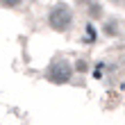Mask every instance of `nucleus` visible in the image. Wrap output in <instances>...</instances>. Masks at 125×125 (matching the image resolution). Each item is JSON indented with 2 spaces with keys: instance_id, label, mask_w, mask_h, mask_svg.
Masks as SVG:
<instances>
[{
  "instance_id": "4",
  "label": "nucleus",
  "mask_w": 125,
  "mask_h": 125,
  "mask_svg": "<svg viewBox=\"0 0 125 125\" xmlns=\"http://www.w3.org/2000/svg\"><path fill=\"white\" fill-rule=\"evenodd\" d=\"M5 7H16V5H21V0H0Z\"/></svg>"
},
{
  "instance_id": "3",
  "label": "nucleus",
  "mask_w": 125,
  "mask_h": 125,
  "mask_svg": "<svg viewBox=\"0 0 125 125\" xmlns=\"http://www.w3.org/2000/svg\"><path fill=\"white\" fill-rule=\"evenodd\" d=\"M89 11H91V16H93V18H98L100 14H102V9H100V7H95V5H91V7H89Z\"/></svg>"
},
{
  "instance_id": "2",
  "label": "nucleus",
  "mask_w": 125,
  "mask_h": 125,
  "mask_svg": "<svg viewBox=\"0 0 125 125\" xmlns=\"http://www.w3.org/2000/svg\"><path fill=\"white\" fill-rule=\"evenodd\" d=\"M48 80L55 82V84H66L71 80V66L66 64L64 59L62 62H52L50 68H48Z\"/></svg>"
},
{
  "instance_id": "1",
  "label": "nucleus",
  "mask_w": 125,
  "mask_h": 125,
  "mask_svg": "<svg viewBox=\"0 0 125 125\" xmlns=\"http://www.w3.org/2000/svg\"><path fill=\"white\" fill-rule=\"evenodd\" d=\"M48 23H50V27L52 30H57V32H66L71 27V23H73V14H71V9L66 5H55L52 9H50V14H48Z\"/></svg>"
},
{
  "instance_id": "5",
  "label": "nucleus",
  "mask_w": 125,
  "mask_h": 125,
  "mask_svg": "<svg viewBox=\"0 0 125 125\" xmlns=\"http://www.w3.org/2000/svg\"><path fill=\"white\" fill-rule=\"evenodd\" d=\"M77 71H86V64L84 62H77Z\"/></svg>"
},
{
  "instance_id": "6",
  "label": "nucleus",
  "mask_w": 125,
  "mask_h": 125,
  "mask_svg": "<svg viewBox=\"0 0 125 125\" xmlns=\"http://www.w3.org/2000/svg\"><path fill=\"white\" fill-rule=\"evenodd\" d=\"M77 2H82V5H91V0H77Z\"/></svg>"
}]
</instances>
